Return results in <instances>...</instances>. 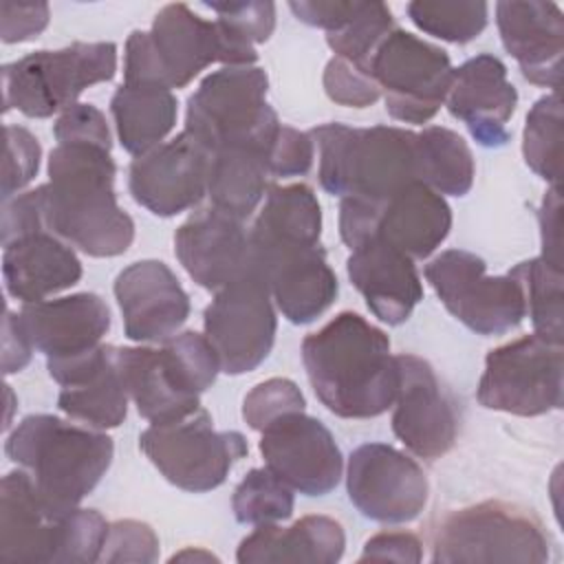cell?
Returning a JSON list of instances; mask_svg holds the SVG:
<instances>
[{
  "label": "cell",
  "instance_id": "1",
  "mask_svg": "<svg viewBox=\"0 0 564 564\" xmlns=\"http://www.w3.org/2000/svg\"><path fill=\"white\" fill-rule=\"evenodd\" d=\"M110 148L95 143H57L48 156V181L40 185L48 231L95 258L128 251L134 223L115 196Z\"/></svg>",
  "mask_w": 564,
  "mask_h": 564
},
{
  "label": "cell",
  "instance_id": "2",
  "mask_svg": "<svg viewBox=\"0 0 564 564\" xmlns=\"http://www.w3.org/2000/svg\"><path fill=\"white\" fill-rule=\"evenodd\" d=\"M315 397L341 419L383 414L397 397L399 366L388 335L359 313L344 311L302 341Z\"/></svg>",
  "mask_w": 564,
  "mask_h": 564
},
{
  "label": "cell",
  "instance_id": "3",
  "mask_svg": "<svg viewBox=\"0 0 564 564\" xmlns=\"http://www.w3.org/2000/svg\"><path fill=\"white\" fill-rule=\"evenodd\" d=\"M256 46L223 20H203L187 4L163 7L150 31H132L126 42L128 84L183 88L209 64L251 66Z\"/></svg>",
  "mask_w": 564,
  "mask_h": 564
},
{
  "label": "cell",
  "instance_id": "4",
  "mask_svg": "<svg viewBox=\"0 0 564 564\" xmlns=\"http://www.w3.org/2000/svg\"><path fill=\"white\" fill-rule=\"evenodd\" d=\"M4 449L55 513L79 507L108 471L115 454L108 434L53 414L24 416L9 434Z\"/></svg>",
  "mask_w": 564,
  "mask_h": 564
},
{
  "label": "cell",
  "instance_id": "5",
  "mask_svg": "<svg viewBox=\"0 0 564 564\" xmlns=\"http://www.w3.org/2000/svg\"><path fill=\"white\" fill-rule=\"evenodd\" d=\"M106 518L95 509L75 507L55 513L44 505L24 469L2 478L0 494V560L42 564L99 562Z\"/></svg>",
  "mask_w": 564,
  "mask_h": 564
},
{
  "label": "cell",
  "instance_id": "6",
  "mask_svg": "<svg viewBox=\"0 0 564 564\" xmlns=\"http://www.w3.org/2000/svg\"><path fill=\"white\" fill-rule=\"evenodd\" d=\"M308 134L319 148V183L333 196L386 200L419 181L416 132L412 130L324 123Z\"/></svg>",
  "mask_w": 564,
  "mask_h": 564
},
{
  "label": "cell",
  "instance_id": "7",
  "mask_svg": "<svg viewBox=\"0 0 564 564\" xmlns=\"http://www.w3.org/2000/svg\"><path fill=\"white\" fill-rule=\"evenodd\" d=\"M269 77L258 66H225L209 73L187 99L185 132L209 152L251 145L269 156L282 126L267 101Z\"/></svg>",
  "mask_w": 564,
  "mask_h": 564
},
{
  "label": "cell",
  "instance_id": "8",
  "mask_svg": "<svg viewBox=\"0 0 564 564\" xmlns=\"http://www.w3.org/2000/svg\"><path fill=\"white\" fill-rule=\"evenodd\" d=\"M117 73L112 42H73L57 51H35L2 66V106L46 119L64 112L93 84Z\"/></svg>",
  "mask_w": 564,
  "mask_h": 564
},
{
  "label": "cell",
  "instance_id": "9",
  "mask_svg": "<svg viewBox=\"0 0 564 564\" xmlns=\"http://www.w3.org/2000/svg\"><path fill=\"white\" fill-rule=\"evenodd\" d=\"M551 557L542 522L507 502L487 500L441 520L434 531L432 562H535Z\"/></svg>",
  "mask_w": 564,
  "mask_h": 564
},
{
  "label": "cell",
  "instance_id": "10",
  "mask_svg": "<svg viewBox=\"0 0 564 564\" xmlns=\"http://www.w3.org/2000/svg\"><path fill=\"white\" fill-rule=\"evenodd\" d=\"M452 229L447 200L421 181L405 185L386 200L341 198L339 234L355 249L368 238H379L412 260L427 258Z\"/></svg>",
  "mask_w": 564,
  "mask_h": 564
},
{
  "label": "cell",
  "instance_id": "11",
  "mask_svg": "<svg viewBox=\"0 0 564 564\" xmlns=\"http://www.w3.org/2000/svg\"><path fill=\"white\" fill-rule=\"evenodd\" d=\"M562 344L531 333L489 350L476 399L487 410L540 416L562 408Z\"/></svg>",
  "mask_w": 564,
  "mask_h": 564
},
{
  "label": "cell",
  "instance_id": "12",
  "mask_svg": "<svg viewBox=\"0 0 564 564\" xmlns=\"http://www.w3.org/2000/svg\"><path fill=\"white\" fill-rule=\"evenodd\" d=\"M364 70L386 93V110L403 123H427L445 104L449 55L408 31L392 29L372 51Z\"/></svg>",
  "mask_w": 564,
  "mask_h": 564
},
{
  "label": "cell",
  "instance_id": "13",
  "mask_svg": "<svg viewBox=\"0 0 564 564\" xmlns=\"http://www.w3.org/2000/svg\"><path fill=\"white\" fill-rule=\"evenodd\" d=\"M139 447L172 485L194 494L220 487L234 463L249 452L240 432H216L203 408L181 421L152 423L141 432Z\"/></svg>",
  "mask_w": 564,
  "mask_h": 564
},
{
  "label": "cell",
  "instance_id": "14",
  "mask_svg": "<svg viewBox=\"0 0 564 564\" xmlns=\"http://www.w3.org/2000/svg\"><path fill=\"white\" fill-rule=\"evenodd\" d=\"M425 280L443 306L478 335H502L527 315L524 291L511 275H487L480 256L447 249L425 264Z\"/></svg>",
  "mask_w": 564,
  "mask_h": 564
},
{
  "label": "cell",
  "instance_id": "15",
  "mask_svg": "<svg viewBox=\"0 0 564 564\" xmlns=\"http://www.w3.org/2000/svg\"><path fill=\"white\" fill-rule=\"evenodd\" d=\"M271 300L258 269H249L216 291L203 313V326L223 372L245 375L269 357L278 330Z\"/></svg>",
  "mask_w": 564,
  "mask_h": 564
},
{
  "label": "cell",
  "instance_id": "16",
  "mask_svg": "<svg viewBox=\"0 0 564 564\" xmlns=\"http://www.w3.org/2000/svg\"><path fill=\"white\" fill-rule=\"evenodd\" d=\"M346 489L361 516L383 524L414 520L430 494L421 465L386 443H366L350 454Z\"/></svg>",
  "mask_w": 564,
  "mask_h": 564
},
{
  "label": "cell",
  "instance_id": "17",
  "mask_svg": "<svg viewBox=\"0 0 564 564\" xmlns=\"http://www.w3.org/2000/svg\"><path fill=\"white\" fill-rule=\"evenodd\" d=\"M260 454L267 467L304 496H326L341 478L344 460L330 430L304 410L264 425Z\"/></svg>",
  "mask_w": 564,
  "mask_h": 564
},
{
  "label": "cell",
  "instance_id": "18",
  "mask_svg": "<svg viewBox=\"0 0 564 564\" xmlns=\"http://www.w3.org/2000/svg\"><path fill=\"white\" fill-rule=\"evenodd\" d=\"M399 388L394 397L392 432L419 458H441L458 436V410L441 386L434 368L410 352L397 355Z\"/></svg>",
  "mask_w": 564,
  "mask_h": 564
},
{
  "label": "cell",
  "instance_id": "19",
  "mask_svg": "<svg viewBox=\"0 0 564 564\" xmlns=\"http://www.w3.org/2000/svg\"><path fill=\"white\" fill-rule=\"evenodd\" d=\"M209 161L212 152L183 130L130 163V194L154 216H176L207 194Z\"/></svg>",
  "mask_w": 564,
  "mask_h": 564
},
{
  "label": "cell",
  "instance_id": "20",
  "mask_svg": "<svg viewBox=\"0 0 564 564\" xmlns=\"http://www.w3.org/2000/svg\"><path fill=\"white\" fill-rule=\"evenodd\" d=\"M251 253L273 302L291 324H311L335 302L339 284L322 245L251 247Z\"/></svg>",
  "mask_w": 564,
  "mask_h": 564
},
{
  "label": "cell",
  "instance_id": "21",
  "mask_svg": "<svg viewBox=\"0 0 564 564\" xmlns=\"http://www.w3.org/2000/svg\"><path fill=\"white\" fill-rule=\"evenodd\" d=\"M62 386L57 405L64 414L95 430H110L128 414V392L117 366V346L99 344L88 352L46 361Z\"/></svg>",
  "mask_w": 564,
  "mask_h": 564
},
{
  "label": "cell",
  "instance_id": "22",
  "mask_svg": "<svg viewBox=\"0 0 564 564\" xmlns=\"http://www.w3.org/2000/svg\"><path fill=\"white\" fill-rule=\"evenodd\" d=\"M242 223L209 205L176 229V258L198 286L218 291L256 269L249 231Z\"/></svg>",
  "mask_w": 564,
  "mask_h": 564
},
{
  "label": "cell",
  "instance_id": "23",
  "mask_svg": "<svg viewBox=\"0 0 564 564\" xmlns=\"http://www.w3.org/2000/svg\"><path fill=\"white\" fill-rule=\"evenodd\" d=\"M123 330L132 341H165L189 317V297L161 260H139L115 280Z\"/></svg>",
  "mask_w": 564,
  "mask_h": 564
},
{
  "label": "cell",
  "instance_id": "24",
  "mask_svg": "<svg viewBox=\"0 0 564 564\" xmlns=\"http://www.w3.org/2000/svg\"><path fill=\"white\" fill-rule=\"evenodd\" d=\"M516 86L496 55L482 53L454 68L445 106L482 148H500L509 141L507 123L516 112Z\"/></svg>",
  "mask_w": 564,
  "mask_h": 564
},
{
  "label": "cell",
  "instance_id": "25",
  "mask_svg": "<svg viewBox=\"0 0 564 564\" xmlns=\"http://www.w3.org/2000/svg\"><path fill=\"white\" fill-rule=\"evenodd\" d=\"M502 46L518 62L522 77L557 90L562 79L564 15L555 2L505 0L496 4Z\"/></svg>",
  "mask_w": 564,
  "mask_h": 564
},
{
  "label": "cell",
  "instance_id": "26",
  "mask_svg": "<svg viewBox=\"0 0 564 564\" xmlns=\"http://www.w3.org/2000/svg\"><path fill=\"white\" fill-rule=\"evenodd\" d=\"M15 319L29 344L51 361L99 346L110 328V308L97 293H75L24 304Z\"/></svg>",
  "mask_w": 564,
  "mask_h": 564
},
{
  "label": "cell",
  "instance_id": "27",
  "mask_svg": "<svg viewBox=\"0 0 564 564\" xmlns=\"http://www.w3.org/2000/svg\"><path fill=\"white\" fill-rule=\"evenodd\" d=\"M346 271L372 315L390 326L403 324L423 300L414 260L379 238H368L350 249Z\"/></svg>",
  "mask_w": 564,
  "mask_h": 564
},
{
  "label": "cell",
  "instance_id": "28",
  "mask_svg": "<svg viewBox=\"0 0 564 564\" xmlns=\"http://www.w3.org/2000/svg\"><path fill=\"white\" fill-rule=\"evenodd\" d=\"M117 366L137 412L150 423H172L200 410V392L185 379L165 346L117 348Z\"/></svg>",
  "mask_w": 564,
  "mask_h": 564
},
{
  "label": "cell",
  "instance_id": "29",
  "mask_svg": "<svg viewBox=\"0 0 564 564\" xmlns=\"http://www.w3.org/2000/svg\"><path fill=\"white\" fill-rule=\"evenodd\" d=\"M2 275L7 293L24 304L64 291L79 282L82 262L59 236L37 229L2 245Z\"/></svg>",
  "mask_w": 564,
  "mask_h": 564
},
{
  "label": "cell",
  "instance_id": "30",
  "mask_svg": "<svg viewBox=\"0 0 564 564\" xmlns=\"http://www.w3.org/2000/svg\"><path fill=\"white\" fill-rule=\"evenodd\" d=\"M346 546L344 529L328 516H304L291 527L258 524L249 533L238 551L240 564L253 562H308V564H335L341 560Z\"/></svg>",
  "mask_w": 564,
  "mask_h": 564
},
{
  "label": "cell",
  "instance_id": "31",
  "mask_svg": "<svg viewBox=\"0 0 564 564\" xmlns=\"http://www.w3.org/2000/svg\"><path fill=\"white\" fill-rule=\"evenodd\" d=\"M322 207L315 192L304 183L269 185L264 207L249 229L251 247L319 245Z\"/></svg>",
  "mask_w": 564,
  "mask_h": 564
},
{
  "label": "cell",
  "instance_id": "32",
  "mask_svg": "<svg viewBox=\"0 0 564 564\" xmlns=\"http://www.w3.org/2000/svg\"><path fill=\"white\" fill-rule=\"evenodd\" d=\"M176 106L170 88L123 82L110 99V112L123 150L139 156L156 148L176 123Z\"/></svg>",
  "mask_w": 564,
  "mask_h": 564
},
{
  "label": "cell",
  "instance_id": "33",
  "mask_svg": "<svg viewBox=\"0 0 564 564\" xmlns=\"http://www.w3.org/2000/svg\"><path fill=\"white\" fill-rule=\"evenodd\" d=\"M267 152L251 145H231L212 152L207 196L212 207L245 220L269 189Z\"/></svg>",
  "mask_w": 564,
  "mask_h": 564
},
{
  "label": "cell",
  "instance_id": "34",
  "mask_svg": "<svg viewBox=\"0 0 564 564\" xmlns=\"http://www.w3.org/2000/svg\"><path fill=\"white\" fill-rule=\"evenodd\" d=\"M419 181L441 196H465L474 185V156L465 139L443 126L416 132Z\"/></svg>",
  "mask_w": 564,
  "mask_h": 564
},
{
  "label": "cell",
  "instance_id": "35",
  "mask_svg": "<svg viewBox=\"0 0 564 564\" xmlns=\"http://www.w3.org/2000/svg\"><path fill=\"white\" fill-rule=\"evenodd\" d=\"M524 291L527 311L535 335L562 344L564 311H562V269L544 258H531L509 271Z\"/></svg>",
  "mask_w": 564,
  "mask_h": 564
},
{
  "label": "cell",
  "instance_id": "36",
  "mask_svg": "<svg viewBox=\"0 0 564 564\" xmlns=\"http://www.w3.org/2000/svg\"><path fill=\"white\" fill-rule=\"evenodd\" d=\"M524 163L553 187L562 176V101L560 93L540 97L527 115L522 134Z\"/></svg>",
  "mask_w": 564,
  "mask_h": 564
},
{
  "label": "cell",
  "instance_id": "37",
  "mask_svg": "<svg viewBox=\"0 0 564 564\" xmlns=\"http://www.w3.org/2000/svg\"><path fill=\"white\" fill-rule=\"evenodd\" d=\"M231 509L242 524L280 522L293 513V489L269 467H256L234 489Z\"/></svg>",
  "mask_w": 564,
  "mask_h": 564
},
{
  "label": "cell",
  "instance_id": "38",
  "mask_svg": "<svg viewBox=\"0 0 564 564\" xmlns=\"http://www.w3.org/2000/svg\"><path fill=\"white\" fill-rule=\"evenodd\" d=\"M410 20L427 35L445 42L467 44L487 26V2H427L416 0L405 7Z\"/></svg>",
  "mask_w": 564,
  "mask_h": 564
},
{
  "label": "cell",
  "instance_id": "39",
  "mask_svg": "<svg viewBox=\"0 0 564 564\" xmlns=\"http://www.w3.org/2000/svg\"><path fill=\"white\" fill-rule=\"evenodd\" d=\"M392 29V11L383 2H359L350 20L339 31L326 33V42L335 57H344L364 68L377 44Z\"/></svg>",
  "mask_w": 564,
  "mask_h": 564
},
{
  "label": "cell",
  "instance_id": "40",
  "mask_svg": "<svg viewBox=\"0 0 564 564\" xmlns=\"http://www.w3.org/2000/svg\"><path fill=\"white\" fill-rule=\"evenodd\" d=\"M306 401L302 390L297 388L295 381L284 379V377H273L267 379L262 383H258L242 403V419L247 421V425L251 430H262L264 425H269L273 419L286 414V412H295V410H304Z\"/></svg>",
  "mask_w": 564,
  "mask_h": 564
},
{
  "label": "cell",
  "instance_id": "41",
  "mask_svg": "<svg viewBox=\"0 0 564 564\" xmlns=\"http://www.w3.org/2000/svg\"><path fill=\"white\" fill-rule=\"evenodd\" d=\"M40 141L22 126H4V170H2V200L33 181L40 170Z\"/></svg>",
  "mask_w": 564,
  "mask_h": 564
},
{
  "label": "cell",
  "instance_id": "42",
  "mask_svg": "<svg viewBox=\"0 0 564 564\" xmlns=\"http://www.w3.org/2000/svg\"><path fill=\"white\" fill-rule=\"evenodd\" d=\"M159 557V538L154 529L139 520H117L108 535L99 562H137L150 564Z\"/></svg>",
  "mask_w": 564,
  "mask_h": 564
},
{
  "label": "cell",
  "instance_id": "43",
  "mask_svg": "<svg viewBox=\"0 0 564 564\" xmlns=\"http://www.w3.org/2000/svg\"><path fill=\"white\" fill-rule=\"evenodd\" d=\"M324 90L330 101L348 108H366L381 97L375 79L361 66L344 57H333L326 64Z\"/></svg>",
  "mask_w": 564,
  "mask_h": 564
},
{
  "label": "cell",
  "instance_id": "44",
  "mask_svg": "<svg viewBox=\"0 0 564 564\" xmlns=\"http://www.w3.org/2000/svg\"><path fill=\"white\" fill-rule=\"evenodd\" d=\"M205 7L253 46L267 42L275 29L273 2H205Z\"/></svg>",
  "mask_w": 564,
  "mask_h": 564
},
{
  "label": "cell",
  "instance_id": "45",
  "mask_svg": "<svg viewBox=\"0 0 564 564\" xmlns=\"http://www.w3.org/2000/svg\"><path fill=\"white\" fill-rule=\"evenodd\" d=\"M315 156V143L308 132H300L291 126H280L269 148V174L271 176H302L311 170Z\"/></svg>",
  "mask_w": 564,
  "mask_h": 564
},
{
  "label": "cell",
  "instance_id": "46",
  "mask_svg": "<svg viewBox=\"0 0 564 564\" xmlns=\"http://www.w3.org/2000/svg\"><path fill=\"white\" fill-rule=\"evenodd\" d=\"M53 134L57 143H95V145L112 148L106 117L93 104H73L70 108H66L57 117L53 126Z\"/></svg>",
  "mask_w": 564,
  "mask_h": 564
},
{
  "label": "cell",
  "instance_id": "47",
  "mask_svg": "<svg viewBox=\"0 0 564 564\" xmlns=\"http://www.w3.org/2000/svg\"><path fill=\"white\" fill-rule=\"evenodd\" d=\"M48 24L46 2H2L0 4V35L2 42L15 44L37 37Z\"/></svg>",
  "mask_w": 564,
  "mask_h": 564
},
{
  "label": "cell",
  "instance_id": "48",
  "mask_svg": "<svg viewBox=\"0 0 564 564\" xmlns=\"http://www.w3.org/2000/svg\"><path fill=\"white\" fill-rule=\"evenodd\" d=\"M46 229L40 187L11 196L2 205V245L24 234Z\"/></svg>",
  "mask_w": 564,
  "mask_h": 564
},
{
  "label": "cell",
  "instance_id": "49",
  "mask_svg": "<svg viewBox=\"0 0 564 564\" xmlns=\"http://www.w3.org/2000/svg\"><path fill=\"white\" fill-rule=\"evenodd\" d=\"M421 562L423 560V544L416 535L408 531H386L372 535L364 544V553L359 562Z\"/></svg>",
  "mask_w": 564,
  "mask_h": 564
},
{
  "label": "cell",
  "instance_id": "50",
  "mask_svg": "<svg viewBox=\"0 0 564 564\" xmlns=\"http://www.w3.org/2000/svg\"><path fill=\"white\" fill-rule=\"evenodd\" d=\"M359 2H339V0H317V2H289V9L304 24L319 26L326 33L339 31L350 15L355 13Z\"/></svg>",
  "mask_w": 564,
  "mask_h": 564
},
{
  "label": "cell",
  "instance_id": "51",
  "mask_svg": "<svg viewBox=\"0 0 564 564\" xmlns=\"http://www.w3.org/2000/svg\"><path fill=\"white\" fill-rule=\"evenodd\" d=\"M562 196H560V187H551L546 192V196L542 198V207H540V234H542V256L546 262H551L553 267L562 269Z\"/></svg>",
  "mask_w": 564,
  "mask_h": 564
},
{
  "label": "cell",
  "instance_id": "52",
  "mask_svg": "<svg viewBox=\"0 0 564 564\" xmlns=\"http://www.w3.org/2000/svg\"><path fill=\"white\" fill-rule=\"evenodd\" d=\"M33 346L29 344L26 335L18 326L15 315L7 308L4 324H2V370L4 375L22 370L31 361Z\"/></svg>",
  "mask_w": 564,
  "mask_h": 564
},
{
  "label": "cell",
  "instance_id": "53",
  "mask_svg": "<svg viewBox=\"0 0 564 564\" xmlns=\"http://www.w3.org/2000/svg\"><path fill=\"white\" fill-rule=\"evenodd\" d=\"M181 560H194V562H214V560H218L216 555H212V553H207V551H194V549H187V551H181V553H176V555H172L170 557V562H181Z\"/></svg>",
  "mask_w": 564,
  "mask_h": 564
}]
</instances>
